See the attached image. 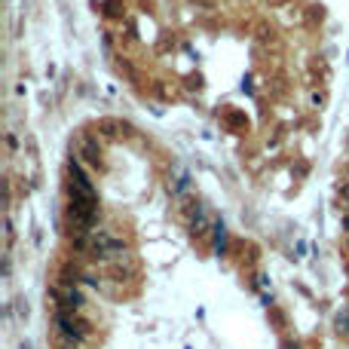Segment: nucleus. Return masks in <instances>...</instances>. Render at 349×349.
<instances>
[{"label": "nucleus", "mask_w": 349, "mask_h": 349, "mask_svg": "<svg viewBox=\"0 0 349 349\" xmlns=\"http://www.w3.org/2000/svg\"><path fill=\"white\" fill-rule=\"evenodd\" d=\"M92 251H95V257H117V254H123V242L107 233H98L95 242H92Z\"/></svg>", "instance_id": "obj_1"}]
</instances>
